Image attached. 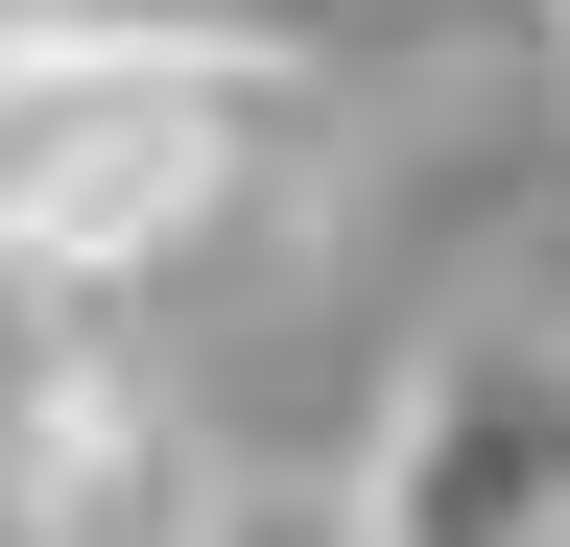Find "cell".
<instances>
[{"mask_svg":"<svg viewBox=\"0 0 570 547\" xmlns=\"http://www.w3.org/2000/svg\"><path fill=\"white\" fill-rule=\"evenodd\" d=\"M309 191V72L167 25H0V310H142Z\"/></svg>","mask_w":570,"mask_h":547,"instance_id":"1","label":"cell"},{"mask_svg":"<svg viewBox=\"0 0 570 547\" xmlns=\"http://www.w3.org/2000/svg\"><path fill=\"white\" fill-rule=\"evenodd\" d=\"M356 547H570V310H452L333 476Z\"/></svg>","mask_w":570,"mask_h":547,"instance_id":"2","label":"cell"},{"mask_svg":"<svg viewBox=\"0 0 570 547\" xmlns=\"http://www.w3.org/2000/svg\"><path fill=\"white\" fill-rule=\"evenodd\" d=\"M214 429L167 404L119 310H24V381H0V547H190Z\"/></svg>","mask_w":570,"mask_h":547,"instance_id":"3","label":"cell"},{"mask_svg":"<svg viewBox=\"0 0 570 547\" xmlns=\"http://www.w3.org/2000/svg\"><path fill=\"white\" fill-rule=\"evenodd\" d=\"M48 25H167V48H262V72H309L333 0H48Z\"/></svg>","mask_w":570,"mask_h":547,"instance_id":"4","label":"cell"},{"mask_svg":"<svg viewBox=\"0 0 570 547\" xmlns=\"http://www.w3.org/2000/svg\"><path fill=\"white\" fill-rule=\"evenodd\" d=\"M190 547H356V524H333V476H214Z\"/></svg>","mask_w":570,"mask_h":547,"instance_id":"5","label":"cell"},{"mask_svg":"<svg viewBox=\"0 0 570 547\" xmlns=\"http://www.w3.org/2000/svg\"><path fill=\"white\" fill-rule=\"evenodd\" d=\"M523 25H547V72H570V0H523Z\"/></svg>","mask_w":570,"mask_h":547,"instance_id":"6","label":"cell"},{"mask_svg":"<svg viewBox=\"0 0 570 547\" xmlns=\"http://www.w3.org/2000/svg\"><path fill=\"white\" fill-rule=\"evenodd\" d=\"M0 25H24V0H0Z\"/></svg>","mask_w":570,"mask_h":547,"instance_id":"7","label":"cell"}]
</instances>
